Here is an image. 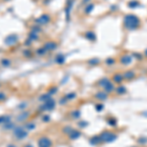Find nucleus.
Returning a JSON list of instances; mask_svg holds the SVG:
<instances>
[{"mask_svg":"<svg viewBox=\"0 0 147 147\" xmlns=\"http://www.w3.org/2000/svg\"><path fill=\"white\" fill-rule=\"evenodd\" d=\"M139 20L137 19V17L133 16V15H128L125 18V24H126V28L130 29V30H133L138 28L139 26Z\"/></svg>","mask_w":147,"mask_h":147,"instance_id":"1","label":"nucleus"},{"mask_svg":"<svg viewBox=\"0 0 147 147\" xmlns=\"http://www.w3.org/2000/svg\"><path fill=\"white\" fill-rule=\"evenodd\" d=\"M117 138V135L114 133H111V132H108V131H105L101 134L100 136V139L102 141H105V142H112L114 141L115 139Z\"/></svg>","mask_w":147,"mask_h":147,"instance_id":"2","label":"nucleus"},{"mask_svg":"<svg viewBox=\"0 0 147 147\" xmlns=\"http://www.w3.org/2000/svg\"><path fill=\"white\" fill-rule=\"evenodd\" d=\"M38 146L39 147H50L51 146V141L46 137H42L38 140Z\"/></svg>","mask_w":147,"mask_h":147,"instance_id":"3","label":"nucleus"},{"mask_svg":"<svg viewBox=\"0 0 147 147\" xmlns=\"http://www.w3.org/2000/svg\"><path fill=\"white\" fill-rule=\"evenodd\" d=\"M123 79H124V76H122L121 74H117L114 76V81L116 82H123Z\"/></svg>","mask_w":147,"mask_h":147,"instance_id":"4","label":"nucleus"},{"mask_svg":"<svg viewBox=\"0 0 147 147\" xmlns=\"http://www.w3.org/2000/svg\"><path fill=\"white\" fill-rule=\"evenodd\" d=\"M134 73L133 72H127L125 75H124V78H126V79H128V80H130V79H132V78H134Z\"/></svg>","mask_w":147,"mask_h":147,"instance_id":"5","label":"nucleus"},{"mask_svg":"<svg viewBox=\"0 0 147 147\" xmlns=\"http://www.w3.org/2000/svg\"><path fill=\"white\" fill-rule=\"evenodd\" d=\"M105 89H106L108 92H109V91L111 92V91H113V89H114V86H113V84H112V83H110V82H109V83H108V84L105 86Z\"/></svg>","mask_w":147,"mask_h":147,"instance_id":"6","label":"nucleus"},{"mask_svg":"<svg viewBox=\"0 0 147 147\" xmlns=\"http://www.w3.org/2000/svg\"><path fill=\"white\" fill-rule=\"evenodd\" d=\"M97 98H99V99H106L107 98V95L106 94H104V93H102V92H99V93H97Z\"/></svg>","mask_w":147,"mask_h":147,"instance_id":"7","label":"nucleus"},{"mask_svg":"<svg viewBox=\"0 0 147 147\" xmlns=\"http://www.w3.org/2000/svg\"><path fill=\"white\" fill-rule=\"evenodd\" d=\"M117 92L120 93V94H123V93L126 92V88H125V87H119V88L117 89Z\"/></svg>","mask_w":147,"mask_h":147,"instance_id":"8","label":"nucleus"},{"mask_svg":"<svg viewBox=\"0 0 147 147\" xmlns=\"http://www.w3.org/2000/svg\"><path fill=\"white\" fill-rule=\"evenodd\" d=\"M10 147H13V146H10Z\"/></svg>","mask_w":147,"mask_h":147,"instance_id":"9","label":"nucleus"}]
</instances>
